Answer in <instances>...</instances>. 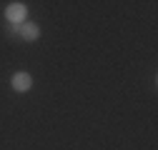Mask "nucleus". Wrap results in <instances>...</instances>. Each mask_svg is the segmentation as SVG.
Wrapping results in <instances>:
<instances>
[{"instance_id": "f257e3e1", "label": "nucleus", "mask_w": 158, "mask_h": 150, "mask_svg": "<svg viewBox=\"0 0 158 150\" xmlns=\"http://www.w3.org/2000/svg\"><path fill=\"white\" fill-rule=\"evenodd\" d=\"M5 20L10 23V25H23L25 20H28V5L25 3H10L8 8H5Z\"/></svg>"}, {"instance_id": "f03ea898", "label": "nucleus", "mask_w": 158, "mask_h": 150, "mask_svg": "<svg viewBox=\"0 0 158 150\" xmlns=\"http://www.w3.org/2000/svg\"><path fill=\"white\" fill-rule=\"evenodd\" d=\"M10 88H13L15 93H28V90L33 88V75L25 73V70L13 73V78H10Z\"/></svg>"}, {"instance_id": "7ed1b4c3", "label": "nucleus", "mask_w": 158, "mask_h": 150, "mask_svg": "<svg viewBox=\"0 0 158 150\" xmlns=\"http://www.w3.org/2000/svg\"><path fill=\"white\" fill-rule=\"evenodd\" d=\"M18 38H23V40H28V43H35L38 38H40V25L25 20L20 28H18Z\"/></svg>"}]
</instances>
